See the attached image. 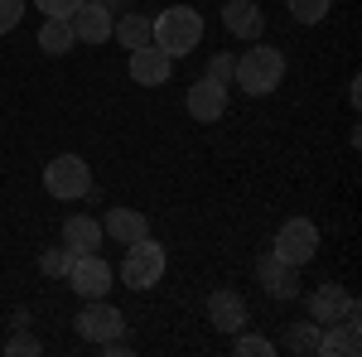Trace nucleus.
<instances>
[{"label":"nucleus","instance_id":"obj_10","mask_svg":"<svg viewBox=\"0 0 362 357\" xmlns=\"http://www.w3.org/2000/svg\"><path fill=\"white\" fill-rule=\"evenodd\" d=\"M256 280L266 285L271 300H295V295H300V266H285V261L271 256V251L256 261Z\"/></svg>","mask_w":362,"mask_h":357},{"label":"nucleus","instance_id":"obj_26","mask_svg":"<svg viewBox=\"0 0 362 357\" xmlns=\"http://www.w3.org/2000/svg\"><path fill=\"white\" fill-rule=\"evenodd\" d=\"M34 5H39V15H44V20H68L83 0H34Z\"/></svg>","mask_w":362,"mask_h":357},{"label":"nucleus","instance_id":"obj_25","mask_svg":"<svg viewBox=\"0 0 362 357\" xmlns=\"http://www.w3.org/2000/svg\"><path fill=\"white\" fill-rule=\"evenodd\" d=\"M232 68H237V54H213L208 58V73H203V78H213V83H232Z\"/></svg>","mask_w":362,"mask_h":357},{"label":"nucleus","instance_id":"obj_17","mask_svg":"<svg viewBox=\"0 0 362 357\" xmlns=\"http://www.w3.org/2000/svg\"><path fill=\"white\" fill-rule=\"evenodd\" d=\"M324 329L329 333H319V357H358V319H338Z\"/></svg>","mask_w":362,"mask_h":357},{"label":"nucleus","instance_id":"obj_1","mask_svg":"<svg viewBox=\"0 0 362 357\" xmlns=\"http://www.w3.org/2000/svg\"><path fill=\"white\" fill-rule=\"evenodd\" d=\"M150 44L169 58L194 54L198 44H203V15H198L194 5H169V10H160L150 20Z\"/></svg>","mask_w":362,"mask_h":357},{"label":"nucleus","instance_id":"obj_12","mask_svg":"<svg viewBox=\"0 0 362 357\" xmlns=\"http://www.w3.org/2000/svg\"><path fill=\"white\" fill-rule=\"evenodd\" d=\"M169 68H174V58L160 54L155 44H145V49H131V63H126L131 83H140V87H160V83H169Z\"/></svg>","mask_w":362,"mask_h":357},{"label":"nucleus","instance_id":"obj_28","mask_svg":"<svg viewBox=\"0 0 362 357\" xmlns=\"http://www.w3.org/2000/svg\"><path fill=\"white\" fill-rule=\"evenodd\" d=\"M97 5H107V10H112V15H116V10H121L126 0H97Z\"/></svg>","mask_w":362,"mask_h":357},{"label":"nucleus","instance_id":"obj_15","mask_svg":"<svg viewBox=\"0 0 362 357\" xmlns=\"http://www.w3.org/2000/svg\"><path fill=\"white\" fill-rule=\"evenodd\" d=\"M102 222L87 218V213H73V218L63 222V247L73 251V256H87V251H102Z\"/></svg>","mask_w":362,"mask_h":357},{"label":"nucleus","instance_id":"obj_2","mask_svg":"<svg viewBox=\"0 0 362 357\" xmlns=\"http://www.w3.org/2000/svg\"><path fill=\"white\" fill-rule=\"evenodd\" d=\"M232 83L242 87L247 97H271L280 83H285V54L276 44H251L247 54H237V68H232Z\"/></svg>","mask_w":362,"mask_h":357},{"label":"nucleus","instance_id":"obj_4","mask_svg":"<svg viewBox=\"0 0 362 357\" xmlns=\"http://www.w3.org/2000/svg\"><path fill=\"white\" fill-rule=\"evenodd\" d=\"M44 189L54 193V198H63V203L87 198L92 193V169H87L83 155H54L44 165Z\"/></svg>","mask_w":362,"mask_h":357},{"label":"nucleus","instance_id":"obj_8","mask_svg":"<svg viewBox=\"0 0 362 357\" xmlns=\"http://www.w3.org/2000/svg\"><path fill=\"white\" fill-rule=\"evenodd\" d=\"M309 319L324 329V324H338V319H362V309H358V300L343 290V285H319L314 295H309Z\"/></svg>","mask_w":362,"mask_h":357},{"label":"nucleus","instance_id":"obj_9","mask_svg":"<svg viewBox=\"0 0 362 357\" xmlns=\"http://www.w3.org/2000/svg\"><path fill=\"white\" fill-rule=\"evenodd\" d=\"M68 25H73V39H78V44H107L116 15L107 5H97V0H83V5L68 15Z\"/></svg>","mask_w":362,"mask_h":357},{"label":"nucleus","instance_id":"obj_19","mask_svg":"<svg viewBox=\"0 0 362 357\" xmlns=\"http://www.w3.org/2000/svg\"><path fill=\"white\" fill-rule=\"evenodd\" d=\"M112 39H121L126 54H131V49H145V44H150V20H145V15H121L112 25Z\"/></svg>","mask_w":362,"mask_h":357},{"label":"nucleus","instance_id":"obj_20","mask_svg":"<svg viewBox=\"0 0 362 357\" xmlns=\"http://www.w3.org/2000/svg\"><path fill=\"white\" fill-rule=\"evenodd\" d=\"M285 348H290V353H305V357H319V324H314V319H309V324H290Z\"/></svg>","mask_w":362,"mask_h":357},{"label":"nucleus","instance_id":"obj_13","mask_svg":"<svg viewBox=\"0 0 362 357\" xmlns=\"http://www.w3.org/2000/svg\"><path fill=\"white\" fill-rule=\"evenodd\" d=\"M223 25H227V34H237V39L256 44L261 29H266V15H261L256 0H227V5H223Z\"/></svg>","mask_w":362,"mask_h":357},{"label":"nucleus","instance_id":"obj_27","mask_svg":"<svg viewBox=\"0 0 362 357\" xmlns=\"http://www.w3.org/2000/svg\"><path fill=\"white\" fill-rule=\"evenodd\" d=\"M20 20H25V0H0V34H10Z\"/></svg>","mask_w":362,"mask_h":357},{"label":"nucleus","instance_id":"obj_11","mask_svg":"<svg viewBox=\"0 0 362 357\" xmlns=\"http://www.w3.org/2000/svg\"><path fill=\"white\" fill-rule=\"evenodd\" d=\"M184 107H189V116H194V121H203V126H208V121H218V116L227 111V87L213 83V78H198V83L184 92Z\"/></svg>","mask_w":362,"mask_h":357},{"label":"nucleus","instance_id":"obj_23","mask_svg":"<svg viewBox=\"0 0 362 357\" xmlns=\"http://www.w3.org/2000/svg\"><path fill=\"white\" fill-rule=\"evenodd\" d=\"M237 338V353L242 357H276V343L261 338V333H232Z\"/></svg>","mask_w":362,"mask_h":357},{"label":"nucleus","instance_id":"obj_7","mask_svg":"<svg viewBox=\"0 0 362 357\" xmlns=\"http://www.w3.org/2000/svg\"><path fill=\"white\" fill-rule=\"evenodd\" d=\"M73 329H78V338L83 343H107V338H121V329H126V314L116 309V304H107V300H87L83 304V314L73 319Z\"/></svg>","mask_w":362,"mask_h":357},{"label":"nucleus","instance_id":"obj_14","mask_svg":"<svg viewBox=\"0 0 362 357\" xmlns=\"http://www.w3.org/2000/svg\"><path fill=\"white\" fill-rule=\"evenodd\" d=\"M208 319H213L218 333H242L247 329V300H242L237 290H218V295L208 300Z\"/></svg>","mask_w":362,"mask_h":357},{"label":"nucleus","instance_id":"obj_6","mask_svg":"<svg viewBox=\"0 0 362 357\" xmlns=\"http://www.w3.org/2000/svg\"><path fill=\"white\" fill-rule=\"evenodd\" d=\"M68 290L83 295V300H107L112 295V266L102 261V251H87V256H73L68 266Z\"/></svg>","mask_w":362,"mask_h":357},{"label":"nucleus","instance_id":"obj_22","mask_svg":"<svg viewBox=\"0 0 362 357\" xmlns=\"http://www.w3.org/2000/svg\"><path fill=\"white\" fill-rule=\"evenodd\" d=\"M68 266H73V251H68V247H49L44 256H39V271L49 275V280L68 275Z\"/></svg>","mask_w":362,"mask_h":357},{"label":"nucleus","instance_id":"obj_24","mask_svg":"<svg viewBox=\"0 0 362 357\" xmlns=\"http://www.w3.org/2000/svg\"><path fill=\"white\" fill-rule=\"evenodd\" d=\"M5 353H10V357H39V353H44V343H39L34 333L20 329L15 338H10V343H5Z\"/></svg>","mask_w":362,"mask_h":357},{"label":"nucleus","instance_id":"obj_21","mask_svg":"<svg viewBox=\"0 0 362 357\" xmlns=\"http://www.w3.org/2000/svg\"><path fill=\"white\" fill-rule=\"evenodd\" d=\"M290 5V15L300 20V25H319L329 10H334V0H285Z\"/></svg>","mask_w":362,"mask_h":357},{"label":"nucleus","instance_id":"obj_16","mask_svg":"<svg viewBox=\"0 0 362 357\" xmlns=\"http://www.w3.org/2000/svg\"><path fill=\"white\" fill-rule=\"evenodd\" d=\"M102 232H107L112 242H121V247H131V242H140V237H150V222H145L140 208H112L107 222H102Z\"/></svg>","mask_w":362,"mask_h":357},{"label":"nucleus","instance_id":"obj_18","mask_svg":"<svg viewBox=\"0 0 362 357\" xmlns=\"http://www.w3.org/2000/svg\"><path fill=\"white\" fill-rule=\"evenodd\" d=\"M73 44H78V39H73V25H68V20H44V25H39V49L49 58L73 54Z\"/></svg>","mask_w":362,"mask_h":357},{"label":"nucleus","instance_id":"obj_5","mask_svg":"<svg viewBox=\"0 0 362 357\" xmlns=\"http://www.w3.org/2000/svg\"><path fill=\"white\" fill-rule=\"evenodd\" d=\"M271 256H280L285 266H309V261L319 256V227H314L309 218L280 222L276 242H271Z\"/></svg>","mask_w":362,"mask_h":357},{"label":"nucleus","instance_id":"obj_3","mask_svg":"<svg viewBox=\"0 0 362 357\" xmlns=\"http://www.w3.org/2000/svg\"><path fill=\"white\" fill-rule=\"evenodd\" d=\"M165 266H169V256L165 247L155 242V237H140V242H131L126 247V261H121V285L126 290H155L160 280H165Z\"/></svg>","mask_w":362,"mask_h":357}]
</instances>
